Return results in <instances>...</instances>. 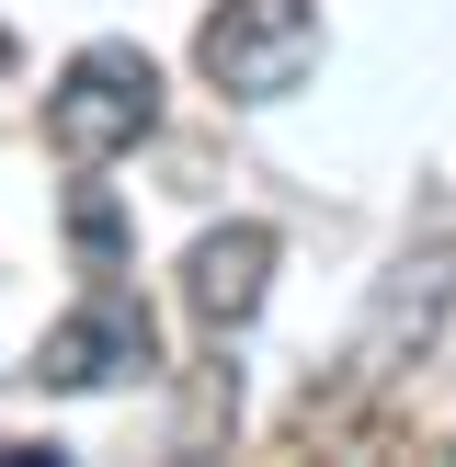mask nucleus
Segmentation results:
<instances>
[{"instance_id": "obj_1", "label": "nucleus", "mask_w": 456, "mask_h": 467, "mask_svg": "<svg viewBox=\"0 0 456 467\" xmlns=\"http://www.w3.org/2000/svg\"><path fill=\"white\" fill-rule=\"evenodd\" d=\"M149 126H160V68H149V46H126V35L80 46V57L57 68V91H46V149H57L68 171L126 160Z\"/></svg>"}, {"instance_id": "obj_2", "label": "nucleus", "mask_w": 456, "mask_h": 467, "mask_svg": "<svg viewBox=\"0 0 456 467\" xmlns=\"http://www.w3.org/2000/svg\"><path fill=\"white\" fill-rule=\"evenodd\" d=\"M194 68L217 103H285L319 68V0H217L194 23Z\"/></svg>"}, {"instance_id": "obj_3", "label": "nucleus", "mask_w": 456, "mask_h": 467, "mask_svg": "<svg viewBox=\"0 0 456 467\" xmlns=\"http://www.w3.org/2000/svg\"><path fill=\"white\" fill-rule=\"evenodd\" d=\"M149 365H160L149 308H137L114 274H91V285H80V308H68L57 331L23 354V377H35L46 400H80V388H126V377H149Z\"/></svg>"}, {"instance_id": "obj_4", "label": "nucleus", "mask_w": 456, "mask_h": 467, "mask_svg": "<svg viewBox=\"0 0 456 467\" xmlns=\"http://www.w3.org/2000/svg\"><path fill=\"white\" fill-rule=\"evenodd\" d=\"M263 285H274V228L263 217H228V228H205V240L182 251V308H194L217 342L263 319Z\"/></svg>"}, {"instance_id": "obj_5", "label": "nucleus", "mask_w": 456, "mask_h": 467, "mask_svg": "<svg viewBox=\"0 0 456 467\" xmlns=\"http://www.w3.org/2000/svg\"><path fill=\"white\" fill-rule=\"evenodd\" d=\"M433 319H445V263H399V274L377 285V308H365V342H354V365L377 377V365L399 354V342L422 354V331H433Z\"/></svg>"}, {"instance_id": "obj_6", "label": "nucleus", "mask_w": 456, "mask_h": 467, "mask_svg": "<svg viewBox=\"0 0 456 467\" xmlns=\"http://www.w3.org/2000/svg\"><path fill=\"white\" fill-rule=\"evenodd\" d=\"M68 240H80V274H126V263H114V251H126V228H114V205H103V194L68 205Z\"/></svg>"}, {"instance_id": "obj_7", "label": "nucleus", "mask_w": 456, "mask_h": 467, "mask_svg": "<svg viewBox=\"0 0 456 467\" xmlns=\"http://www.w3.org/2000/svg\"><path fill=\"white\" fill-rule=\"evenodd\" d=\"M0 80H12V23H0Z\"/></svg>"}]
</instances>
